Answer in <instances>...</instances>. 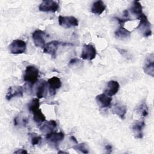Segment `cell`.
Wrapping results in <instances>:
<instances>
[{
	"instance_id": "obj_1",
	"label": "cell",
	"mask_w": 154,
	"mask_h": 154,
	"mask_svg": "<svg viewBox=\"0 0 154 154\" xmlns=\"http://www.w3.org/2000/svg\"><path fill=\"white\" fill-rule=\"evenodd\" d=\"M39 71L37 67L33 66H28L26 67L23 75V80L26 82L32 85L37 81Z\"/></svg>"
},
{
	"instance_id": "obj_2",
	"label": "cell",
	"mask_w": 154,
	"mask_h": 154,
	"mask_svg": "<svg viewBox=\"0 0 154 154\" xmlns=\"http://www.w3.org/2000/svg\"><path fill=\"white\" fill-rule=\"evenodd\" d=\"M140 23L137 27V29H138L143 34L144 37H149L152 34L151 30V24L149 21L147 16L143 14L139 18Z\"/></svg>"
},
{
	"instance_id": "obj_3",
	"label": "cell",
	"mask_w": 154,
	"mask_h": 154,
	"mask_svg": "<svg viewBox=\"0 0 154 154\" xmlns=\"http://www.w3.org/2000/svg\"><path fill=\"white\" fill-rule=\"evenodd\" d=\"M8 48L10 52L13 54H22L26 51V43L22 40L16 39L10 44Z\"/></svg>"
},
{
	"instance_id": "obj_4",
	"label": "cell",
	"mask_w": 154,
	"mask_h": 154,
	"mask_svg": "<svg viewBox=\"0 0 154 154\" xmlns=\"http://www.w3.org/2000/svg\"><path fill=\"white\" fill-rule=\"evenodd\" d=\"M96 50L95 47L91 44H85L83 46L81 58L82 60L91 61L96 56Z\"/></svg>"
},
{
	"instance_id": "obj_5",
	"label": "cell",
	"mask_w": 154,
	"mask_h": 154,
	"mask_svg": "<svg viewBox=\"0 0 154 154\" xmlns=\"http://www.w3.org/2000/svg\"><path fill=\"white\" fill-rule=\"evenodd\" d=\"M38 9L40 11L43 12L55 13L59 9V3L55 1H43L40 4Z\"/></svg>"
},
{
	"instance_id": "obj_6",
	"label": "cell",
	"mask_w": 154,
	"mask_h": 154,
	"mask_svg": "<svg viewBox=\"0 0 154 154\" xmlns=\"http://www.w3.org/2000/svg\"><path fill=\"white\" fill-rule=\"evenodd\" d=\"M45 35H46L45 32L40 29L35 30L32 33V38L34 42V45L36 47L43 49V48L46 45Z\"/></svg>"
},
{
	"instance_id": "obj_7",
	"label": "cell",
	"mask_w": 154,
	"mask_h": 154,
	"mask_svg": "<svg viewBox=\"0 0 154 154\" xmlns=\"http://www.w3.org/2000/svg\"><path fill=\"white\" fill-rule=\"evenodd\" d=\"M59 25L64 28H70L71 27L78 25V19L72 16H58Z\"/></svg>"
},
{
	"instance_id": "obj_8",
	"label": "cell",
	"mask_w": 154,
	"mask_h": 154,
	"mask_svg": "<svg viewBox=\"0 0 154 154\" xmlns=\"http://www.w3.org/2000/svg\"><path fill=\"white\" fill-rule=\"evenodd\" d=\"M64 134L62 132H52L48 133L46 135V140L48 143L57 147L64 139Z\"/></svg>"
},
{
	"instance_id": "obj_9",
	"label": "cell",
	"mask_w": 154,
	"mask_h": 154,
	"mask_svg": "<svg viewBox=\"0 0 154 154\" xmlns=\"http://www.w3.org/2000/svg\"><path fill=\"white\" fill-rule=\"evenodd\" d=\"M62 43L57 40H52L47 43L43 48V52L49 54L52 57H55L58 47Z\"/></svg>"
},
{
	"instance_id": "obj_10",
	"label": "cell",
	"mask_w": 154,
	"mask_h": 154,
	"mask_svg": "<svg viewBox=\"0 0 154 154\" xmlns=\"http://www.w3.org/2000/svg\"><path fill=\"white\" fill-rule=\"evenodd\" d=\"M48 85V90L51 96L55 95L56 90L61 87V81L60 79L57 76H53L47 81Z\"/></svg>"
},
{
	"instance_id": "obj_11",
	"label": "cell",
	"mask_w": 154,
	"mask_h": 154,
	"mask_svg": "<svg viewBox=\"0 0 154 154\" xmlns=\"http://www.w3.org/2000/svg\"><path fill=\"white\" fill-rule=\"evenodd\" d=\"M23 90L22 86H11L8 88L6 94V99L10 100L15 97H22Z\"/></svg>"
},
{
	"instance_id": "obj_12",
	"label": "cell",
	"mask_w": 154,
	"mask_h": 154,
	"mask_svg": "<svg viewBox=\"0 0 154 154\" xmlns=\"http://www.w3.org/2000/svg\"><path fill=\"white\" fill-rule=\"evenodd\" d=\"M153 54H151L146 58L143 67V70L145 73L153 77L154 76V61Z\"/></svg>"
},
{
	"instance_id": "obj_13",
	"label": "cell",
	"mask_w": 154,
	"mask_h": 154,
	"mask_svg": "<svg viewBox=\"0 0 154 154\" xmlns=\"http://www.w3.org/2000/svg\"><path fill=\"white\" fill-rule=\"evenodd\" d=\"M145 126V122L143 120L135 122L132 127L135 138L140 139L143 137V129Z\"/></svg>"
},
{
	"instance_id": "obj_14",
	"label": "cell",
	"mask_w": 154,
	"mask_h": 154,
	"mask_svg": "<svg viewBox=\"0 0 154 154\" xmlns=\"http://www.w3.org/2000/svg\"><path fill=\"white\" fill-rule=\"evenodd\" d=\"M119 88H120L119 83L116 81L111 80L107 84L106 88L105 90V93L106 95L111 97L117 94Z\"/></svg>"
},
{
	"instance_id": "obj_15",
	"label": "cell",
	"mask_w": 154,
	"mask_h": 154,
	"mask_svg": "<svg viewBox=\"0 0 154 154\" xmlns=\"http://www.w3.org/2000/svg\"><path fill=\"white\" fill-rule=\"evenodd\" d=\"M96 100L99 106L103 108L109 107L110 106L112 98L110 96L106 95L105 93H102L98 94L96 97Z\"/></svg>"
},
{
	"instance_id": "obj_16",
	"label": "cell",
	"mask_w": 154,
	"mask_h": 154,
	"mask_svg": "<svg viewBox=\"0 0 154 154\" xmlns=\"http://www.w3.org/2000/svg\"><path fill=\"white\" fill-rule=\"evenodd\" d=\"M48 90V82L45 81H42L40 82L36 87V96L37 98L42 99L45 97Z\"/></svg>"
},
{
	"instance_id": "obj_17",
	"label": "cell",
	"mask_w": 154,
	"mask_h": 154,
	"mask_svg": "<svg viewBox=\"0 0 154 154\" xmlns=\"http://www.w3.org/2000/svg\"><path fill=\"white\" fill-rule=\"evenodd\" d=\"M130 11L131 13L136 16L137 19H139L140 16L143 14V7L138 1H134L132 2Z\"/></svg>"
},
{
	"instance_id": "obj_18",
	"label": "cell",
	"mask_w": 154,
	"mask_h": 154,
	"mask_svg": "<svg viewBox=\"0 0 154 154\" xmlns=\"http://www.w3.org/2000/svg\"><path fill=\"white\" fill-rule=\"evenodd\" d=\"M127 112L126 106L121 103H116L112 108V112L118 116L121 119H124Z\"/></svg>"
},
{
	"instance_id": "obj_19",
	"label": "cell",
	"mask_w": 154,
	"mask_h": 154,
	"mask_svg": "<svg viewBox=\"0 0 154 154\" xmlns=\"http://www.w3.org/2000/svg\"><path fill=\"white\" fill-rule=\"evenodd\" d=\"M106 5L102 1H97L93 2L91 8V11L94 14L100 15L105 10Z\"/></svg>"
},
{
	"instance_id": "obj_20",
	"label": "cell",
	"mask_w": 154,
	"mask_h": 154,
	"mask_svg": "<svg viewBox=\"0 0 154 154\" xmlns=\"http://www.w3.org/2000/svg\"><path fill=\"white\" fill-rule=\"evenodd\" d=\"M57 126V124L56 121L54 120H51L43 124L40 128V130L43 133L48 134L53 132V131L56 128Z\"/></svg>"
},
{
	"instance_id": "obj_21",
	"label": "cell",
	"mask_w": 154,
	"mask_h": 154,
	"mask_svg": "<svg viewBox=\"0 0 154 154\" xmlns=\"http://www.w3.org/2000/svg\"><path fill=\"white\" fill-rule=\"evenodd\" d=\"M131 32L125 28L123 26H120L115 31L114 35L117 38L119 39H126L131 36Z\"/></svg>"
},
{
	"instance_id": "obj_22",
	"label": "cell",
	"mask_w": 154,
	"mask_h": 154,
	"mask_svg": "<svg viewBox=\"0 0 154 154\" xmlns=\"http://www.w3.org/2000/svg\"><path fill=\"white\" fill-rule=\"evenodd\" d=\"M32 114L34 121L38 125H40L46 121V117L40 109L35 111Z\"/></svg>"
},
{
	"instance_id": "obj_23",
	"label": "cell",
	"mask_w": 154,
	"mask_h": 154,
	"mask_svg": "<svg viewBox=\"0 0 154 154\" xmlns=\"http://www.w3.org/2000/svg\"><path fill=\"white\" fill-rule=\"evenodd\" d=\"M28 109L30 112L33 114L35 111L40 109V102L38 98L32 99L28 104Z\"/></svg>"
},
{
	"instance_id": "obj_24",
	"label": "cell",
	"mask_w": 154,
	"mask_h": 154,
	"mask_svg": "<svg viewBox=\"0 0 154 154\" xmlns=\"http://www.w3.org/2000/svg\"><path fill=\"white\" fill-rule=\"evenodd\" d=\"M137 111L142 117H146L149 114V109L145 103H141L137 109Z\"/></svg>"
},
{
	"instance_id": "obj_25",
	"label": "cell",
	"mask_w": 154,
	"mask_h": 154,
	"mask_svg": "<svg viewBox=\"0 0 154 154\" xmlns=\"http://www.w3.org/2000/svg\"><path fill=\"white\" fill-rule=\"evenodd\" d=\"M73 148L75 150H78L81 153H88V149L87 147V145L85 143H81V144H78L74 146H73Z\"/></svg>"
},
{
	"instance_id": "obj_26",
	"label": "cell",
	"mask_w": 154,
	"mask_h": 154,
	"mask_svg": "<svg viewBox=\"0 0 154 154\" xmlns=\"http://www.w3.org/2000/svg\"><path fill=\"white\" fill-rule=\"evenodd\" d=\"M42 141V137L37 134H33L31 138V143L32 146H36L40 143Z\"/></svg>"
},
{
	"instance_id": "obj_27",
	"label": "cell",
	"mask_w": 154,
	"mask_h": 154,
	"mask_svg": "<svg viewBox=\"0 0 154 154\" xmlns=\"http://www.w3.org/2000/svg\"><path fill=\"white\" fill-rule=\"evenodd\" d=\"M115 19L118 20V22H119V23L120 24V26H123V25H124V23L125 22H126L127 21L131 20L129 19H125V18L122 19V18H119V17H115Z\"/></svg>"
},
{
	"instance_id": "obj_28",
	"label": "cell",
	"mask_w": 154,
	"mask_h": 154,
	"mask_svg": "<svg viewBox=\"0 0 154 154\" xmlns=\"http://www.w3.org/2000/svg\"><path fill=\"white\" fill-rule=\"evenodd\" d=\"M112 146L110 144H106L105 146V149L106 150V152L108 153H110L112 152Z\"/></svg>"
},
{
	"instance_id": "obj_29",
	"label": "cell",
	"mask_w": 154,
	"mask_h": 154,
	"mask_svg": "<svg viewBox=\"0 0 154 154\" xmlns=\"http://www.w3.org/2000/svg\"><path fill=\"white\" fill-rule=\"evenodd\" d=\"M79 61V60L77 58H72V59H71L70 60L69 64V65H73V64H74L75 63H77Z\"/></svg>"
},
{
	"instance_id": "obj_30",
	"label": "cell",
	"mask_w": 154,
	"mask_h": 154,
	"mask_svg": "<svg viewBox=\"0 0 154 154\" xmlns=\"http://www.w3.org/2000/svg\"><path fill=\"white\" fill-rule=\"evenodd\" d=\"M15 153H27V151L24 149H19L18 150L14 152Z\"/></svg>"
},
{
	"instance_id": "obj_31",
	"label": "cell",
	"mask_w": 154,
	"mask_h": 154,
	"mask_svg": "<svg viewBox=\"0 0 154 154\" xmlns=\"http://www.w3.org/2000/svg\"><path fill=\"white\" fill-rule=\"evenodd\" d=\"M58 153H67V152H61V151H60V152H58Z\"/></svg>"
}]
</instances>
